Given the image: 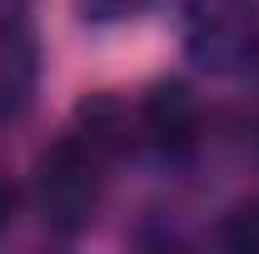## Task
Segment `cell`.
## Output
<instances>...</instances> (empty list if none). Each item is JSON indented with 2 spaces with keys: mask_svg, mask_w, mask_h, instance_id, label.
I'll return each mask as SVG.
<instances>
[{
  "mask_svg": "<svg viewBox=\"0 0 259 254\" xmlns=\"http://www.w3.org/2000/svg\"><path fill=\"white\" fill-rule=\"evenodd\" d=\"M220 244L239 254H259V199L249 204H234L225 220H220Z\"/></svg>",
  "mask_w": 259,
  "mask_h": 254,
  "instance_id": "5",
  "label": "cell"
},
{
  "mask_svg": "<svg viewBox=\"0 0 259 254\" xmlns=\"http://www.w3.org/2000/svg\"><path fill=\"white\" fill-rule=\"evenodd\" d=\"M185 55L214 80L259 75V0H185Z\"/></svg>",
  "mask_w": 259,
  "mask_h": 254,
  "instance_id": "2",
  "label": "cell"
},
{
  "mask_svg": "<svg viewBox=\"0 0 259 254\" xmlns=\"http://www.w3.org/2000/svg\"><path fill=\"white\" fill-rule=\"evenodd\" d=\"M110 164L115 159L105 155L80 125H70L55 145H45L35 170H30V199H35L40 224L50 234H65V239L90 229L100 215V199H105Z\"/></svg>",
  "mask_w": 259,
  "mask_h": 254,
  "instance_id": "1",
  "label": "cell"
},
{
  "mask_svg": "<svg viewBox=\"0 0 259 254\" xmlns=\"http://www.w3.org/2000/svg\"><path fill=\"white\" fill-rule=\"evenodd\" d=\"M135 130H140V150L180 164L199 145V105L180 80H160L135 105Z\"/></svg>",
  "mask_w": 259,
  "mask_h": 254,
  "instance_id": "3",
  "label": "cell"
},
{
  "mask_svg": "<svg viewBox=\"0 0 259 254\" xmlns=\"http://www.w3.org/2000/svg\"><path fill=\"white\" fill-rule=\"evenodd\" d=\"M15 215V185H10V175H5V164H0V229L10 224Z\"/></svg>",
  "mask_w": 259,
  "mask_h": 254,
  "instance_id": "7",
  "label": "cell"
},
{
  "mask_svg": "<svg viewBox=\"0 0 259 254\" xmlns=\"http://www.w3.org/2000/svg\"><path fill=\"white\" fill-rule=\"evenodd\" d=\"M155 0H75V10H80V20L85 25H125L135 15H145Z\"/></svg>",
  "mask_w": 259,
  "mask_h": 254,
  "instance_id": "6",
  "label": "cell"
},
{
  "mask_svg": "<svg viewBox=\"0 0 259 254\" xmlns=\"http://www.w3.org/2000/svg\"><path fill=\"white\" fill-rule=\"evenodd\" d=\"M40 80V50L20 10H0V120L20 115Z\"/></svg>",
  "mask_w": 259,
  "mask_h": 254,
  "instance_id": "4",
  "label": "cell"
}]
</instances>
